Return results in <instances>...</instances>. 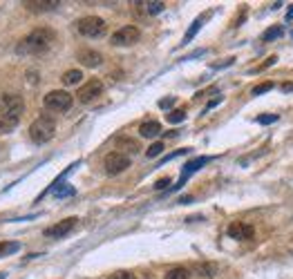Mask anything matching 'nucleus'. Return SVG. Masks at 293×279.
<instances>
[{
    "mask_svg": "<svg viewBox=\"0 0 293 279\" xmlns=\"http://www.w3.org/2000/svg\"><path fill=\"white\" fill-rule=\"evenodd\" d=\"M56 34L47 27H40V29H34L32 34H27L25 38L16 45V52L20 56H34V54H43L52 47Z\"/></svg>",
    "mask_w": 293,
    "mask_h": 279,
    "instance_id": "nucleus-1",
    "label": "nucleus"
},
{
    "mask_svg": "<svg viewBox=\"0 0 293 279\" xmlns=\"http://www.w3.org/2000/svg\"><path fill=\"white\" fill-rule=\"evenodd\" d=\"M54 134H56V123H54L52 116H38L32 125H29V139L34 141V143H47V141L54 139Z\"/></svg>",
    "mask_w": 293,
    "mask_h": 279,
    "instance_id": "nucleus-2",
    "label": "nucleus"
},
{
    "mask_svg": "<svg viewBox=\"0 0 293 279\" xmlns=\"http://www.w3.org/2000/svg\"><path fill=\"white\" fill-rule=\"evenodd\" d=\"M76 29L85 38H101V36H106V32H108V25L99 16H85L76 23Z\"/></svg>",
    "mask_w": 293,
    "mask_h": 279,
    "instance_id": "nucleus-3",
    "label": "nucleus"
},
{
    "mask_svg": "<svg viewBox=\"0 0 293 279\" xmlns=\"http://www.w3.org/2000/svg\"><path fill=\"white\" fill-rule=\"evenodd\" d=\"M72 103H74V98H72V94L65 90H52L45 94V98H43V105L52 112H67L72 108Z\"/></svg>",
    "mask_w": 293,
    "mask_h": 279,
    "instance_id": "nucleus-4",
    "label": "nucleus"
},
{
    "mask_svg": "<svg viewBox=\"0 0 293 279\" xmlns=\"http://www.w3.org/2000/svg\"><path fill=\"white\" fill-rule=\"evenodd\" d=\"M139 38H141V32H139V27H134V25H125V27L117 29V32L112 34V38H110V42H112L114 47H130L134 45Z\"/></svg>",
    "mask_w": 293,
    "mask_h": 279,
    "instance_id": "nucleus-5",
    "label": "nucleus"
},
{
    "mask_svg": "<svg viewBox=\"0 0 293 279\" xmlns=\"http://www.w3.org/2000/svg\"><path fill=\"white\" fill-rule=\"evenodd\" d=\"M103 167H106V172L110 177L121 175V172H125L128 167H130V157H125V154H121V152H110L106 161H103Z\"/></svg>",
    "mask_w": 293,
    "mask_h": 279,
    "instance_id": "nucleus-6",
    "label": "nucleus"
},
{
    "mask_svg": "<svg viewBox=\"0 0 293 279\" xmlns=\"http://www.w3.org/2000/svg\"><path fill=\"white\" fill-rule=\"evenodd\" d=\"M25 110V101L18 94H0V116L11 114V116H20Z\"/></svg>",
    "mask_w": 293,
    "mask_h": 279,
    "instance_id": "nucleus-7",
    "label": "nucleus"
},
{
    "mask_svg": "<svg viewBox=\"0 0 293 279\" xmlns=\"http://www.w3.org/2000/svg\"><path fill=\"white\" fill-rule=\"evenodd\" d=\"M103 94V83L99 78H90L85 85H81V90H78V101H81L83 105H88V103H92L96 101Z\"/></svg>",
    "mask_w": 293,
    "mask_h": 279,
    "instance_id": "nucleus-8",
    "label": "nucleus"
},
{
    "mask_svg": "<svg viewBox=\"0 0 293 279\" xmlns=\"http://www.w3.org/2000/svg\"><path fill=\"white\" fill-rule=\"evenodd\" d=\"M76 221H78L76 217H67V219L58 221V223H54V226L45 228V237H50V239H63L65 234H70L72 230H74Z\"/></svg>",
    "mask_w": 293,
    "mask_h": 279,
    "instance_id": "nucleus-9",
    "label": "nucleus"
},
{
    "mask_svg": "<svg viewBox=\"0 0 293 279\" xmlns=\"http://www.w3.org/2000/svg\"><path fill=\"white\" fill-rule=\"evenodd\" d=\"M226 232H228L231 239H237V241L253 239V234H255V230H253L251 223H244V221H233V223L228 226Z\"/></svg>",
    "mask_w": 293,
    "mask_h": 279,
    "instance_id": "nucleus-10",
    "label": "nucleus"
},
{
    "mask_svg": "<svg viewBox=\"0 0 293 279\" xmlns=\"http://www.w3.org/2000/svg\"><path fill=\"white\" fill-rule=\"evenodd\" d=\"M208 161H211L208 157H197V159L188 161V163L184 165V170H181V179H179V183H177L175 188H181V185L186 183V179L191 177V175H195V172H197V170H199L201 165H206V163H208Z\"/></svg>",
    "mask_w": 293,
    "mask_h": 279,
    "instance_id": "nucleus-11",
    "label": "nucleus"
},
{
    "mask_svg": "<svg viewBox=\"0 0 293 279\" xmlns=\"http://www.w3.org/2000/svg\"><path fill=\"white\" fill-rule=\"evenodd\" d=\"M76 58L81 60V65H85V67H99L103 63V56L96 52V49H81V52L76 54Z\"/></svg>",
    "mask_w": 293,
    "mask_h": 279,
    "instance_id": "nucleus-12",
    "label": "nucleus"
},
{
    "mask_svg": "<svg viewBox=\"0 0 293 279\" xmlns=\"http://www.w3.org/2000/svg\"><path fill=\"white\" fill-rule=\"evenodd\" d=\"M114 143H117V150H121V154H137L139 150H141V145H139V141L130 139V136H117L114 139Z\"/></svg>",
    "mask_w": 293,
    "mask_h": 279,
    "instance_id": "nucleus-13",
    "label": "nucleus"
},
{
    "mask_svg": "<svg viewBox=\"0 0 293 279\" xmlns=\"http://www.w3.org/2000/svg\"><path fill=\"white\" fill-rule=\"evenodd\" d=\"M139 134H141L143 139H155V136L161 134V123L159 121H145L139 125Z\"/></svg>",
    "mask_w": 293,
    "mask_h": 279,
    "instance_id": "nucleus-14",
    "label": "nucleus"
},
{
    "mask_svg": "<svg viewBox=\"0 0 293 279\" xmlns=\"http://www.w3.org/2000/svg\"><path fill=\"white\" fill-rule=\"evenodd\" d=\"M58 0H29V3H25V7L29 11H52L58 7Z\"/></svg>",
    "mask_w": 293,
    "mask_h": 279,
    "instance_id": "nucleus-15",
    "label": "nucleus"
},
{
    "mask_svg": "<svg viewBox=\"0 0 293 279\" xmlns=\"http://www.w3.org/2000/svg\"><path fill=\"white\" fill-rule=\"evenodd\" d=\"M195 275H199V277H215L217 275V266L213 264V262H199V264H195Z\"/></svg>",
    "mask_w": 293,
    "mask_h": 279,
    "instance_id": "nucleus-16",
    "label": "nucleus"
},
{
    "mask_svg": "<svg viewBox=\"0 0 293 279\" xmlns=\"http://www.w3.org/2000/svg\"><path fill=\"white\" fill-rule=\"evenodd\" d=\"M137 7L143 11V14H150V16H155V14H161L163 7L166 5L159 3V0H152V3H137Z\"/></svg>",
    "mask_w": 293,
    "mask_h": 279,
    "instance_id": "nucleus-17",
    "label": "nucleus"
},
{
    "mask_svg": "<svg viewBox=\"0 0 293 279\" xmlns=\"http://www.w3.org/2000/svg\"><path fill=\"white\" fill-rule=\"evenodd\" d=\"M18 123H20V116H11V114L0 116V132H11Z\"/></svg>",
    "mask_w": 293,
    "mask_h": 279,
    "instance_id": "nucleus-18",
    "label": "nucleus"
},
{
    "mask_svg": "<svg viewBox=\"0 0 293 279\" xmlns=\"http://www.w3.org/2000/svg\"><path fill=\"white\" fill-rule=\"evenodd\" d=\"M81 78H83L81 70H67L60 80H63V85H78V83H81Z\"/></svg>",
    "mask_w": 293,
    "mask_h": 279,
    "instance_id": "nucleus-19",
    "label": "nucleus"
},
{
    "mask_svg": "<svg viewBox=\"0 0 293 279\" xmlns=\"http://www.w3.org/2000/svg\"><path fill=\"white\" fill-rule=\"evenodd\" d=\"M282 34H284V27H282V25H273L271 29H266V32H264V36H262V40H264V42H271V40L280 38Z\"/></svg>",
    "mask_w": 293,
    "mask_h": 279,
    "instance_id": "nucleus-20",
    "label": "nucleus"
},
{
    "mask_svg": "<svg viewBox=\"0 0 293 279\" xmlns=\"http://www.w3.org/2000/svg\"><path fill=\"white\" fill-rule=\"evenodd\" d=\"M191 277V270L184 268V266H177V268H170L166 272V279H188Z\"/></svg>",
    "mask_w": 293,
    "mask_h": 279,
    "instance_id": "nucleus-21",
    "label": "nucleus"
},
{
    "mask_svg": "<svg viewBox=\"0 0 293 279\" xmlns=\"http://www.w3.org/2000/svg\"><path fill=\"white\" fill-rule=\"evenodd\" d=\"M204 18H206V14H204V16H199L197 20H195V23L191 25V29H188V32H186V36H184V42H181V45H188V42L193 40V36L199 32V27H201V23H204Z\"/></svg>",
    "mask_w": 293,
    "mask_h": 279,
    "instance_id": "nucleus-22",
    "label": "nucleus"
},
{
    "mask_svg": "<svg viewBox=\"0 0 293 279\" xmlns=\"http://www.w3.org/2000/svg\"><path fill=\"white\" fill-rule=\"evenodd\" d=\"M18 250H20V244H9V241H3V244H0V257L14 255Z\"/></svg>",
    "mask_w": 293,
    "mask_h": 279,
    "instance_id": "nucleus-23",
    "label": "nucleus"
},
{
    "mask_svg": "<svg viewBox=\"0 0 293 279\" xmlns=\"http://www.w3.org/2000/svg\"><path fill=\"white\" fill-rule=\"evenodd\" d=\"M271 90H273V83H271V80H266V83L255 85V88L251 90V94L253 96H260V94H266V92H271Z\"/></svg>",
    "mask_w": 293,
    "mask_h": 279,
    "instance_id": "nucleus-24",
    "label": "nucleus"
},
{
    "mask_svg": "<svg viewBox=\"0 0 293 279\" xmlns=\"http://www.w3.org/2000/svg\"><path fill=\"white\" fill-rule=\"evenodd\" d=\"M161 152H163V143L159 141V143H152L148 150H145V157H148V159H155V157H159Z\"/></svg>",
    "mask_w": 293,
    "mask_h": 279,
    "instance_id": "nucleus-25",
    "label": "nucleus"
},
{
    "mask_svg": "<svg viewBox=\"0 0 293 279\" xmlns=\"http://www.w3.org/2000/svg\"><path fill=\"white\" fill-rule=\"evenodd\" d=\"M184 119H186V112H184V110H173V112L168 114V121H170V123H181Z\"/></svg>",
    "mask_w": 293,
    "mask_h": 279,
    "instance_id": "nucleus-26",
    "label": "nucleus"
},
{
    "mask_svg": "<svg viewBox=\"0 0 293 279\" xmlns=\"http://www.w3.org/2000/svg\"><path fill=\"white\" fill-rule=\"evenodd\" d=\"M276 60H278V56H268V58L264 60V63H262V65H258V67H255L253 72H262V70H266V67H271L273 63H276Z\"/></svg>",
    "mask_w": 293,
    "mask_h": 279,
    "instance_id": "nucleus-27",
    "label": "nucleus"
},
{
    "mask_svg": "<svg viewBox=\"0 0 293 279\" xmlns=\"http://www.w3.org/2000/svg\"><path fill=\"white\" fill-rule=\"evenodd\" d=\"M110 279H134V275L132 272H128V270H117Z\"/></svg>",
    "mask_w": 293,
    "mask_h": 279,
    "instance_id": "nucleus-28",
    "label": "nucleus"
},
{
    "mask_svg": "<svg viewBox=\"0 0 293 279\" xmlns=\"http://www.w3.org/2000/svg\"><path fill=\"white\" fill-rule=\"evenodd\" d=\"M168 185H170V179H168V177H163V179H159V181L155 183V188H157V190H166Z\"/></svg>",
    "mask_w": 293,
    "mask_h": 279,
    "instance_id": "nucleus-29",
    "label": "nucleus"
},
{
    "mask_svg": "<svg viewBox=\"0 0 293 279\" xmlns=\"http://www.w3.org/2000/svg\"><path fill=\"white\" fill-rule=\"evenodd\" d=\"M273 121H278L276 114H271V116H260V119H258V123H273Z\"/></svg>",
    "mask_w": 293,
    "mask_h": 279,
    "instance_id": "nucleus-30",
    "label": "nucleus"
},
{
    "mask_svg": "<svg viewBox=\"0 0 293 279\" xmlns=\"http://www.w3.org/2000/svg\"><path fill=\"white\" fill-rule=\"evenodd\" d=\"M175 103V98L170 96V98H163V101H159V108H170V105Z\"/></svg>",
    "mask_w": 293,
    "mask_h": 279,
    "instance_id": "nucleus-31",
    "label": "nucleus"
},
{
    "mask_svg": "<svg viewBox=\"0 0 293 279\" xmlns=\"http://www.w3.org/2000/svg\"><path fill=\"white\" fill-rule=\"evenodd\" d=\"M286 18H289V20L293 18V5H291V9H289V14H286Z\"/></svg>",
    "mask_w": 293,
    "mask_h": 279,
    "instance_id": "nucleus-32",
    "label": "nucleus"
},
{
    "mask_svg": "<svg viewBox=\"0 0 293 279\" xmlns=\"http://www.w3.org/2000/svg\"><path fill=\"white\" fill-rule=\"evenodd\" d=\"M291 36H293V34H291Z\"/></svg>",
    "mask_w": 293,
    "mask_h": 279,
    "instance_id": "nucleus-33",
    "label": "nucleus"
}]
</instances>
